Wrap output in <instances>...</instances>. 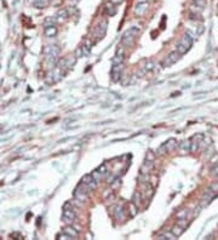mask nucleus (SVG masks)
<instances>
[{
  "instance_id": "obj_19",
  "label": "nucleus",
  "mask_w": 218,
  "mask_h": 240,
  "mask_svg": "<svg viewBox=\"0 0 218 240\" xmlns=\"http://www.w3.org/2000/svg\"><path fill=\"white\" fill-rule=\"evenodd\" d=\"M105 11H107V14L109 16H114L117 14V6H115V4H113L112 1L107 2L105 4Z\"/></svg>"
},
{
  "instance_id": "obj_1",
  "label": "nucleus",
  "mask_w": 218,
  "mask_h": 240,
  "mask_svg": "<svg viewBox=\"0 0 218 240\" xmlns=\"http://www.w3.org/2000/svg\"><path fill=\"white\" fill-rule=\"evenodd\" d=\"M142 28L138 26H132L130 27L127 30L124 32L121 40H120V44L124 46V47H129V46H132V44L135 42L136 38L138 37V34L141 33Z\"/></svg>"
},
{
  "instance_id": "obj_6",
  "label": "nucleus",
  "mask_w": 218,
  "mask_h": 240,
  "mask_svg": "<svg viewBox=\"0 0 218 240\" xmlns=\"http://www.w3.org/2000/svg\"><path fill=\"white\" fill-rule=\"evenodd\" d=\"M180 56H182V55L179 54L177 50L173 51V52H171V54H168L167 57H166V58L164 60V62H162V66H164V67H171V66L176 64V63L179 61V58H180Z\"/></svg>"
},
{
  "instance_id": "obj_14",
  "label": "nucleus",
  "mask_w": 218,
  "mask_h": 240,
  "mask_svg": "<svg viewBox=\"0 0 218 240\" xmlns=\"http://www.w3.org/2000/svg\"><path fill=\"white\" fill-rule=\"evenodd\" d=\"M57 33H58V29H57V27L55 24L45 27V35L47 38H55L57 35Z\"/></svg>"
},
{
  "instance_id": "obj_20",
  "label": "nucleus",
  "mask_w": 218,
  "mask_h": 240,
  "mask_svg": "<svg viewBox=\"0 0 218 240\" xmlns=\"http://www.w3.org/2000/svg\"><path fill=\"white\" fill-rule=\"evenodd\" d=\"M171 233H172L176 238H179V237L184 233V228H183L182 226H179V224H176V226H173V227H172Z\"/></svg>"
},
{
  "instance_id": "obj_3",
  "label": "nucleus",
  "mask_w": 218,
  "mask_h": 240,
  "mask_svg": "<svg viewBox=\"0 0 218 240\" xmlns=\"http://www.w3.org/2000/svg\"><path fill=\"white\" fill-rule=\"evenodd\" d=\"M77 218V215H75V211L72 206L70 202H65L63 205V211H62V221L67 224H73L75 222Z\"/></svg>"
},
{
  "instance_id": "obj_34",
  "label": "nucleus",
  "mask_w": 218,
  "mask_h": 240,
  "mask_svg": "<svg viewBox=\"0 0 218 240\" xmlns=\"http://www.w3.org/2000/svg\"><path fill=\"white\" fill-rule=\"evenodd\" d=\"M148 0H136V4H138V2H147Z\"/></svg>"
},
{
  "instance_id": "obj_12",
  "label": "nucleus",
  "mask_w": 218,
  "mask_h": 240,
  "mask_svg": "<svg viewBox=\"0 0 218 240\" xmlns=\"http://www.w3.org/2000/svg\"><path fill=\"white\" fill-rule=\"evenodd\" d=\"M154 68H155V63H154L153 61H148V62H145V63L143 64V67H142L141 72H139L141 77H143L144 74H148V73H150V72H152Z\"/></svg>"
},
{
  "instance_id": "obj_29",
  "label": "nucleus",
  "mask_w": 218,
  "mask_h": 240,
  "mask_svg": "<svg viewBox=\"0 0 218 240\" xmlns=\"http://www.w3.org/2000/svg\"><path fill=\"white\" fill-rule=\"evenodd\" d=\"M98 170L102 172V174H103V175H104V176L108 174V169H107V165H105V164H102V165L98 167Z\"/></svg>"
},
{
  "instance_id": "obj_33",
  "label": "nucleus",
  "mask_w": 218,
  "mask_h": 240,
  "mask_svg": "<svg viewBox=\"0 0 218 240\" xmlns=\"http://www.w3.org/2000/svg\"><path fill=\"white\" fill-rule=\"evenodd\" d=\"M109 1H112V2L115 4V5H119V4H121L124 0H109Z\"/></svg>"
},
{
  "instance_id": "obj_18",
  "label": "nucleus",
  "mask_w": 218,
  "mask_h": 240,
  "mask_svg": "<svg viewBox=\"0 0 218 240\" xmlns=\"http://www.w3.org/2000/svg\"><path fill=\"white\" fill-rule=\"evenodd\" d=\"M113 214L117 220H124V209L121 205H117L113 207Z\"/></svg>"
},
{
  "instance_id": "obj_11",
  "label": "nucleus",
  "mask_w": 218,
  "mask_h": 240,
  "mask_svg": "<svg viewBox=\"0 0 218 240\" xmlns=\"http://www.w3.org/2000/svg\"><path fill=\"white\" fill-rule=\"evenodd\" d=\"M148 7H149V1H147V2H138V4H136L135 14L141 17V16H143L145 14V11L148 10Z\"/></svg>"
},
{
  "instance_id": "obj_22",
  "label": "nucleus",
  "mask_w": 218,
  "mask_h": 240,
  "mask_svg": "<svg viewBox=\"0 0 218 240\" xmlns=\"http://www.w3.org/2000/svg\"><path fill=\"white\" fill-rule=\"evenodd\" d=\"M137 212H138V206L137 205H135L132 201L129 204V215L131 216V217H135L136 215H137Z\"/></svg>"
},
{
  "instance_id": "obj_13",
  "label": "nucleus",
  "mask_w": 218,
  "mask_h": 240,
  "mask_svg": "<svg viewBox=\"0 0 218 240\" xmlns=\"http://www.w3.org/2000/svg\"><path fill=\"white\" fill-rule=\"evenodd\" d=\"M125 60V52H124V46L120 44V49H118L114 58H113V63H124Z\"/></svg>"
},
{
  "instance_id": "obj_8",
  "label": "nucleus",
  "mask_w": 218,
  "mask_h": 240,
  "mask_svg": "<svg viewBox=\"0 0 218 240\" xmlns=\"http://www.w3.org/2000/svg\"><path fill=\"white\" fill-rule=\"evenodd\" d=\"M215 197H216V193L208 188V189L205 192V194L202 195L201 200H200V206H201V207H205V206H207V205H208V204L212 201V199H213Z\"/></svg>"
},
{
  "instance_id": "obj_31",
  "label": "nucleus",
  "mask_w": 218,
  "mask_h": 240,
  "mask_svg": "<svg viewBox=\"0 0 218 240\" xmlns=\"http://www.w3.org/2000/svg\"><path fill=\"white\" fill-rule=\"evenodd\" d=\"M74 56H75L77 58H79V57H81V56H84V54H82V50H81V47H78V49H77V51H75Z\"/></svg>"
},
{
  "instance_id": "obj_16",
  "label": "nucleus",
  "mask_w": 218,
  "mask_h": 240,
  "mask_svg": "<svg viewBox=\"0 0 218 240\" xmlns=\"http://www.w3.org/2000/svg\"><path fill=\"white\" fill-rule=\"evenodd\" d=\"M178 148L182 153H189L190 149H192V142L189 140L182 141V142L178 144Z\"/></svg>"
},
{
  "instance_id": "obj_10",
  "label": "nucleus",
  "mask_w": 218,
  "mask_h": 240,
  "mask_svg": "<svg viewBox=\"0 0 218 240\" xmlns=\"http://www.w3.org/2000/svg\"><path fill=\"white\" fill-rule=\"evenodd\" d=\"M153 165H154V161H150V160H148V159H144V162L142 164L141 170H139V175H141V177L148 176V174H149V172H150V170L153 169Z\"/></svg>"
},
{
  "instance_id": "obj_24",
  "label": "nucleus",
  "mask_w": 218,
  "mask_h": 240,
  "mask_svg": "<svg viewBox=\"0 0 218 240\" xmlns=\"http://www.w3.org/2000/svg\"><path fill=\"white\" fill-rule=\"evenodd\" d=\"M91 175H92V177L95 178V181H96L97 183H99V182L102 181V178L104 177V175H103V174H102V172L99 171L98 169H96V170H93V171L91 172Z\"/></svg>"
},
{
  "instance_id": "obj_7",
  "label": "nucleus",
  "mask_w": 218,
  "mask_h": 240,
  "mask_svg": "<svg viewBox=\"0 0 218 240\" xmlns=\"http://www.w3.org/2000/svg\"><path fill=\"white\" fill-rule=\"evenodd\" d=\"M107 28H108V21L103 20L98 26L96 27V29H95V32H93L95 38H96V39H102V38L105 35Z\"/></svg>"
},
{
  "instance_id": "obj_5",
  "label": "nucleus",
  "mask_w": 218,
  "mask_h": 240,
  "mask_svg": "<svg viewBox=\"0 0 218 240\" xmlns=\"http://www.w3.org/2000/svg\"><path fill=\"white\" fill-rule=\"evenodd\" d=\"M122 70H124V63H113L112 72H110L112 80L113 81H119L122 77Z\"/></svg>"
},
{
  "instance_id": "obj_30",
  "label": "nucleus",
  "mask_w": 218,
  "mask_h": 240,
  "mask_svg": "<svg viewBox=\"0 0 218 240\" xmlns=\"http://www.w3.org/2000/svg\"><path fill=\"white\" fill-rule=\"evenodd\" d=\"M145 159L150 160V161H154V160H155V154H154L152 150H149V152L147 153V155H145Z\"/></svg>"
},
{
  "instance_id": "obj_26",
  "label": "nucleus",
  "mask_w": 218,
  "mask_h": 240,
  "mask_svg": "<svg viewBox=\"0 0 218 240\" xmlns=\"http://www.w3.org/2000/svg\"><path fill=\"white\" fill-rule=\"evenodd\" d=\"M120 184H121V180L120 178H117L115 181H113L112 183H110V188L114 190V189H117V188H119Z\"/></svg>"
},
{
  "instance_id": "obj_25",
  "label": "nucleus",
  "mask_w": 218,
  "mask_h": 240,
  "mask_svg": "<svg viewBox=\"0 0 218 240\" xmlns=\"http://www.w3.org/2000/svg\"><path fill=\"white\" fill-rule=\"evenodd\" d=\"M166 153H168V152H167V148H166V144L162 143V144L158 148V154L159 155H164V154H166Z\"/></svg>"
},
{
  "instance_id": "obj_15",
  "label": "nucleus",
  "mask_w": 218,
  "mask_h": 240,
  "mask_svg": "<svg viewBox=\"0 0 218 240\" xmlns=\"http://www.w3.org/2000/svg\"><path fill=\"white\" fill-rule=\"evenodd\" d=\"M68 18H69V14H68V11L65 9H61L60 11L56 14V21L60 22V23L65 22Z\"/></svg>"
},
{
  "instance_id": "obj_4",
  "label": "nucleus",
  "mask_w": 218,
  "mask_h": 240,
  "mask_svg": "<svg viewBox=\"0 0 218 240\" xmlns=\"http://www.w3.org/2000/svg\"><path fill=\"white\" fill-rule=\"evenodd\" d=\"M192 46H193V38L190 37L189 33H185L178 41L176 50L178 51L180 55H184V54H187L192 49Z\"/></svg>"
},
{
  "instance_id": "obj_21",
  "label": "nucleus",
  "mask_w": 218,
  "mask_h": 240,
  "mask_svg": "<svg viewBox=\"0 0 218 240\" xmlns=\"http://www.w3.org/2000/svg\"><path fill=\"white\" fill-rule=\"evenodd\" d=\"M142 200H143V197H142V193L139 192V190H136L135 193H133V198H132V202L135 204V205H137L139 207V205L142 204Z\"/></svg>"
},
{
  "instance_id": "obj_27",
  "label": "nucleus",
  "mask_w": 218,
  "mask_h": 240,
  "mask_svg": "<svg viewBox=\"0 0 218 240\" xmlns=\"http://www.w3.org/2000/svg\"><path fill=\"white\" fill-rule=\"evenodd\" d=\"M57 238H58V239H62V240H70V239H73L70 235H68V234H67V233H64V232H62L61 234H58V235H57Z\"/></svg>"
},
{
  "instance_id": "obj_2",
  "label": "nucleus",
  "mask_w": 218,
  "mask_h": 240,
  "mask_svg": "<svg viewBox=\"0 0 218 240\" xmlns=\"http://www.w3.org/2000/svg\"><path fill=\"white\" fill-rule=\"evenodd\" d=\"M44 55L49 63H52V66L57 62L61 55V49L57 45H46L44 47Z\"/></svg>"
},
{
  "instance_id": "obj_32",
  "label": "nucleus",
  "mask_w": 218,
  "mask_h": 240,
  "mask_svg": "<svg viewBox=\"0 0 218 240\" xmlns=\"http://www.w3.org/2000/svg\"><path fill=\"white\" fill-rule=\"evenodd\" d=\"M212 174L215 175V176H218V165L216 167H213V170H212Z\"/></svg>"
},
{
  "instance_id": "obj_23",
  "label": "nucleus",
  "mask_w": 218,
  "mask_h": 240,
  "mask_svg": "<svg viewBox=\"0 0 218 240\" xmlns=\"http://www.w3.org/2000/svg\"><path fill=\"white\" fill-rule=\"evenodd\" d=\"M165 144H166L167 152H172V150L177 147V141L173 140V138H170L168 141H166V142H165Z\"/></svg>"
},
{
  "instance_id": "obj_9",
  "label": "nucleus",
  "mask_w": 218,
  "mask_h": 240,
  "mask_svg": "<svg viewBox=\"0 0 218 240\" xmlns=\"http://www.w3.org/2000/svg\"><path fill=\"white\" fill-rule=\"evenodd\" d=\"M81 183H84L87 188H89V190L91 192V190H93L96 187H97V182L95 181V178L92 177V175L91 174H87V175H85L82 178H81Z\"/></svg>"
},
{
  "instance_id": "obj_28",
  "label": "nucleus",
  "mask_w": 218,
  "mask_h": 240,
  "mask_svg": "<svg viewBox=\"0 0 218 240\" xmlns=\"http://www.w3.org/2000/svg\"><path fill=\"white\" fill-rule=\"evenodd\" d=\"M194 2H195V5L199 6L200 9H204L206 6V0H194Z\"/></svg>"
},
{
  "instance_id": "obj_17",
  "label": "nucleus",
  "mask_w": 218,
  "mask_h": 240,
  "mask_svg": "<svg viewBox=\"0 0 218 240\" xmlns=\"http://www.w3.org/2000/svg\"><path fill=\"white\" fill-rule=\"evenodd\" d=\"M63 232H64V233H67L68 235H70L73 239H77V238L79 237V232H78V229L73 228L70 224H69L68 227H65V228L63 229Z\"/></svg>"
}]
</instances>
